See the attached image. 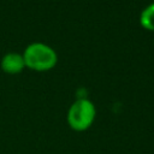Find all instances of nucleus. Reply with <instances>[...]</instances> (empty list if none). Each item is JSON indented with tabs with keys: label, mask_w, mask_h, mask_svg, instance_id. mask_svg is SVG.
<instances>
[{
	"label": "nucleus",
	"mask_w": 154,
	"mask_h": 154,
	"mask_svg": "<svg viewBox=\"0 0 154 154\" xmlns=\"http://www.w3.org/2000/svg\"><path fill=\"white\" fill-rule=\"evenodd\" d=\"M96 116L94 103L88 99L76 100L67 111V124L76 131H84L91 126Z\"/></svg>",
	"instance_id": "obj_2"
},
{
	"label": "nucleus",
	"mask_w": 154,
	"mask_h": 154,
	"mask_svg": "<svg viewBox=\"0 0 154 154\" xmlns=\"http://www.w3.org/2000/svg\"><path fill=\"white\" fill-rule=\"evenodd\" d=\"M140 24L149 31H154V2L146 6L140 14Z\"/></svg>",
	"instance_id": "obj_4"
},
{
	"label": "nucleus",
	"mask_w": 154,
	"mask_h": 154,
	"mask_svg": "<svg viewBox=\"0 0 154 154\" xmlns=\"http://www.w3.org/2000/svg\"><path fill=\"white\" fill-rule=\"evenodd\" d=\"M0 66H1L4 72L10 73V75H16V73H19L24 70L25 63H24L22 54L11 52V53L5 54L1 58Z\"/></svg>",
	"instance_id": "obj_3"
},
{
	"label": "nucleus",
	"mask_w": 154,
	"mask_h": 154,
	"mask_svg": "<svg viewBox=\"0 0 154 154\" xmlns=\"http://www.w3.org/2000/svg\"><path fill=\"white\" fill-rule=\"evenodd\" d=\"M22 55L25 67L38 72L52 70L58 61L55 51L43 42H32L28 45Z\"/></svg>",
	"instance_id": "obj_1"
}]
</instances>
